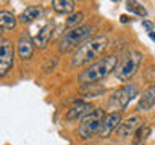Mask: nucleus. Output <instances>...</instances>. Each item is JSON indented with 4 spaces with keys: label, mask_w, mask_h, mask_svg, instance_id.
<instances>
[{
    "label": "nucleus",
    "mask_w": 155,
    "mask_h": 145,
    "mask_svg": "<svg viewBox=\"0 0 155 145\" xmlns=\"http://www.w3.org/2000/svg\"><path fill=\"white\" fill-rule=\"evenodd\" d=\"M150 126L147 124H142V126H139L137 129H136V135L133 137V143H144V140L150 135Z\"/></svg>",
    "instance_id": "f3484780"
},
{
    "label": "nucleus",
    "mask_w": 155,
    "mask_h": 145,
    "mask_svg": "<svg viewBox=\"0 0 155 145\" xmlns=\"http://www.w3.org/2000/svg\"><path fill=\"white\" fill-rule=\"evenodd\" d=\"M55 66H57V58L48 60V61L45 63V66H44V71H45V72H52L53 69H55Z\"/></svg>",
    "instance_id": "412c9836"
},
{
    "label": "nucleus",
    "mask_w": 155,
    "mask_h": 145,
    "mask_svg": "<svg viewBox=\"0 0 155 145\" xmlns=\"http://www.w3.org/2000/svg\"><path fill=\"white\" fill-rule=\"evenodd\" d=\"M108 45H110V42L107 36H95V37L89 39L74 52L73 60H71V66L81 68V66L91 65L92 61L100 58V55H104Z\"/></svg>",
    "instance_id": "f257e3e1"
},
{
    "label": "nucleus",
    "mask_w": 155,
    "mask_h": 145,
    "mask_svg": "<svg viewBox=\"0 0 155 145\" xmlns=\"http://www.w3.org/2000/svg\"><path fill=\"white\" fill-rule=\"evenodd\" d=\"M86 18V14L82 13V11H78V13H73L70 18L66 19V27H68V31L70 29H76V27H79V26H82V19Z\"/></svg>",
    "instance_id": "a211bd4d"
},
{
    "label": "nucleus",
    "mask_w": 155,
    "mask_h": 145,
    "mask_svg": "<svg viewBox=\"0 0 155 145\" xmlns=\"http://www.w3.org/2000/svg\"><path fill=\"white\" fill-rule=\"evenodd\" d=\"M94 110L95 108L92 106V103L79 100V102H76V103L66 111L65 118H66V121H70V123H73V121H81L82 118H86L87 114H91Z\"/></svg>",
    "instance_id": "1a4fd4ad"
},
{
    "label": "nucleus",
    "mask_w": 155,
    "mask_h": 145,
    "mask_svg": "<svg viewBox=\"0 0 155 145\" xmlns=\"http://www.w3.org/2000/svg\"><path fill=\"white\" fill-rule=\"evenodd\" d=\"M120 19H121V23H128L131 18L128 16V14H121V16H120Z\"/></svg>",
    "instance_id": "5701e85b"
},
{
    "label": "nucleus",
    "mask_w": 155,
    "mask_h": 145,
    "mask_svg": "<svg viewBox=\"0 0 155 145\" xmlns=\"http://www.w3.org/2000/svg\"><path fill=\"white\" fill-rule=\"evenodd\" d=\"M120 65L118 55H107L102 60L92 63L86 71H82L78 76V81L81 84H95L99 81H104L107 76H110Z\"/></svg>",
    "instance_id": "f03ea898"
},
{
    "label": "nucleus",
    "mask_w": 155,
    "mask_h": 145,
    "mask_svg": "<svg viewBox=\"0 0 155 145\" xmlns=\"http://www.w3.org/2000/svg\"><path fill=\"white\" fill-rule=\"evenodd\" d=\"M113 145H116V143H113Z\"/></svg>",
    "instance_id": "bb28decb"
},
{
    "label": "nucleus",
    "mask_w": 155,
    "mask_h": 145,
    "mask_svg": "<svg viewBox=\"0 0 155 145\" xmlns=\"http://www.w3.org/2000/svg\"><path fill=\"white\" fill-rule=\"evenodd\" d=\"M126 8H128V11H133V13H136V14H137V16H140V18H145V16H147V10H145L144 5H140L139 2H134V0L126 2Z\"/></svg>",
    "instance_id": "6ab92c4d"
},
{
    "label": "nucleus",
    "mask_w": 155,
    "mask_h": 145,
    "mask_svg": "<svg viewBox=\"0 0 155 145\" xmlns=\"http://www.w3.org/2000/svg\"><path fill=\"white\" fill-rule=\"evenodd\" d=\"M42 7H39V5H29L26 7V10H23V13L19 14V21L21 23H32L34 19H39L42 14Z\"/></svg>",
    "instance_id": "4468645a"
},
{
    "label": "nucleus",
    "mask_w": 155,
    "mask_h": 145,
    "mask_svg": "<svg viewBox=\"0 0 155 145\" xmlns=\"http://www.w3.org/2000/svg\"><path fill=\"white\" fill-rule=\"evenodd\" d=\"M145 81L155 82V68H153V66L147 68V71H145Z\"/></svg>",
    "instance_id": "aec40b11"
},
{
    "label": "nucleus",
    "mask_w": 155,
    "mask_h": 145,
    "mask_svg": "<svg viewBox=\"0 0 155 145\" xmlns=\"http://www.w3.org/2000/svg\"><path fill=\"white\" fill-rule=\"evenodd\" d=\"M94 32H95L94 24H82V26L76 27V29L65 31L61 34V37H60V50L63 53L78 50L82 44L89 40Z\"/></svg>",
    "instance_id": "7ed1b4c3"
},
{
    "label": "nucleus",
    "mask_w": 155,
    "mask_h": 145,
    "mask_svg": "<svg viewBox=\"0 0 155 145\" xmlns=\"http://www.w3.org/2000/svg\"><path fill=\"white\" fill-rule=\"evenodd\" d=\"M74 2L71 0H53L52 2V8L55 10L58 14H71L74 13Z\"/></svg>",
    "instance_id": "2eb2a0df"
},
{
    "label": "nucleus",
    "mask_w": 155,
    "mask_h": 145,
    "mask_svg": "<svg viewBox=\"0 0 155 145\" xmlns=\"http://www.w3.org/2000/svg\"><path fill=\"white\" fill-rule=\"evenodd\" d=\"M15 65V50L13 42L10 39L0 40V77H5L12 71Z\"/></svg>",
    "instance_id": "0eeeda50"
},
{
    "label": "nucleus",
    "mask_w": 155,
    "mask_h": 145,
    "mask_svg": "<svg viewBox=\"0 0 155 145\" xmlns=\"http://www.w3.org/2000/svg\"><path fill=\"white\" fill-rule=\"evenodd\" d=\"M104 116H105L104 110H102V108H95L91 114H87L86 118L81 119L79 126H78V135H79L81 139H84V140L92 139L94 135H97Z\"/></svg>",
    "instance_id": "423d86ee"
},
{
    "label": "nucleus",
    "mask_w": 155,
    "mask_h": 145,
    "mask_svg": "<svg viewBox=\"0 0 155 145\" xmlns=\"http://www.w3.org/2000/svg\"><path fill=\"white\" fill-rule=\"evenodd\" d=\"M18 24V19L15 18V14L12 11H7V10H2L0 11V27L3 31H10V29H15Z\"/></svg>",
    "instance_id": "dca6fc26"
},
{
    "label": "nucleus",
    "mask_w": 155,
    "mask_h": 145,
    "mask_svg": "<svg viewBox=\"0 0 155 145\" xmlns=\"http://www.w3.org/2000/svg\"><path fill=\"white\" fill-rule=\"evenodd\" d=\"M149 37L152 39V40H155V32H153V31H152V32H149Z\"/></svg>",
    "instance_id": "b1692460"
},
{
    "label": "nucleus",
    "mask_w": 155,
    "mask_h": 145,
    "mask_svg": "<svg viewBox=\"0 0 155 145\" xmlns=\"http://www.w3.org/2000/svg\"><path fill=\"white\" fill-rule=\"evenodd\" d=\"M52 34H53V23H47L41 31L37 32V36L34 37V44L39 47V48H45L48 45L52 39Z\"/></svg>",
    "instance_id": "ddd939ff"
},
{
    "label": "nucleus",
    "mask_w": 155,
    "mask_h": 145,
    "mask_svg": "<svg viewBox=\"0 0 155 145\" xmlns=\"http://www.w3.org/2000/svg\"><path fill=\"white\" fill-rule=\"evenodd\" d=\"M131 145H144V143H131Z\"/></svg>",
    "instance_id": "a878e982"
},
{
    "label": "nucleus",
    "mask_w": 155,
    "mask_h": 145,
    "mask_svg": "<svg viewBox=\"0 0 155 145\" xmlns=\"http://www.w3.org/2000/svg\"><path fill=\"white\" fill-rule=\"evenodd\" d=\"M137 95H139V85H137V84H133V82H129V84L121 85L120 89H116L113 94L110 95L108 105H107V106H108L110 113L121 111V110H124L126 106L131 103V100L136 98Z\"/></svg>",
    "instance_id": "20e7f679"
},
{
    "label": "nucleus",
    "mask_w": 155,
    "mask_h": 145,
    "mask_svg": "<svg viewBox=\"0 0 155 145\" xmlns=\"http://www.w3.org/2000/svg\"><path fill=\"white\" fill-rule=\"evenodd\" d=\"M2 32H3V29L0 27V40H2Z\"/></svg>",
    "instance_id": "393cba45"
},
{
    "label": "nucleus",
    "mask_w": 155,
    "mask_h": 145,
    "mask_svg": "<svg viewBox=\"0 0 155 145\" xmlns=\"http://www.w3.org/2000/svg\"><path fill=\"white\" fill-rule=\"evenodd\" d=\"M34 40L31 39L28 32H21L18 37V42H16V50H18V56L21 60H29L34 53Z\"/></svg>",
    "instance_id": "9b49d317"
},
{
    "label": "nucleus",
    "mask_w": 155,
    "mask_h": 145,
    "mask_svg": "<svg viewBox=\"0 0 155 145\" xmlns=\"http://www.w3.org/2000/svg\"><path fill=\"white\" fill-rule=\"evenodd\" d=\"M142 26L147 29V32H152L153 31V24L150 23V21H142Z\"/></svg>",
    "instance_id": "4be33fe9"
},
{
    "label": "nucleus",
    "mask_w": 155,
    "mask_h": 145,
    "mask_svg": "<svg viewBox=\"0 0 155 145\" xmlns=\"http://www.w3.org/2000/svg\"><path fill=\"white\" fill-rule=\"evenodd\" d=\"M153 105H155V82L149 87V89H145L142 92V95L139 97L137 110L139 111H149Z\"/></svg>",
    "instance_id": "f8f14e48"
},
{
    "label": "nucleus",
    "mask_w": 155,
    "mask_h": 145,
    "mask_svg": "<svg viewBox=\"0 0 155 145\" xmlns=\"http://www.w3.org/2000/svg\"><path fill=\"white\" fill-rule=\"evenodd\" d=\"M121 121H123V116H121V111H115V113H107L104 116V119H102V124L99 127V132L97 135L102 139H107L110 134H113L116 127L121 124Z\"/></svg>",
    "instance_id": "6e6552de"
},
{
    "label": "nucleus",
    "mask_w": 155,
    "mask_h": 145,
    "mask_svg": "<svg viewBox=\"0 0 155 145\" xmlns=\"http://www.w3.org/2000/svg\"><path fill=\"white\" fill-rule=\"evenodd\" d=\"M140 124H142L140 116H139V114H133V116H129L128 119H123V121H121V124H120L118 127H116V130H115V135H116L118 139H126V137H129V135L133 134Z\"/></svg>",
    "instance_id": "9d476101"
},
{
    "label": "nucleus",
    "mask_w": 155,
    "mask_h": 145,
    "mask_svg": "<svg viewBox=\"0 0 155 145\" xmlns=\"http://www.w3.org/2000/svg\"><path fill=\"white\" fill-rule=\"evenodd\" d=\"M144 55L137 50H129L126 52V55L123 56V60L120 61L118 68H116V77L120 81H129L131 77H134L137 74L140 65H142Z\"/></svg>",
    "instance_id": "39448f33"
}]
</instances>
